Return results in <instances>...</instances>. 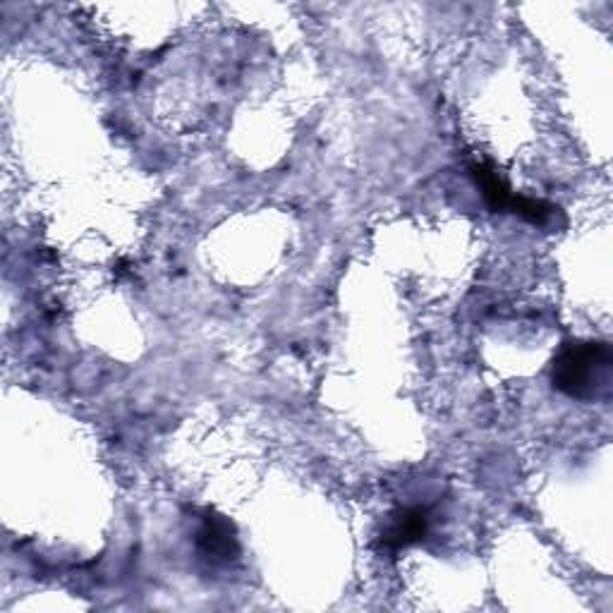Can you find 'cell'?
<instances>
[{
	"mask_svg": "<svg viewBox=\"0 0 613 613\" xmlns=\"http://www.w3.org/2000/svg\"><path fill=\"white\" fill-rule=\"evenodd\" d=\"M611 350L606 343H568L554 362V386L573 398H597L609 386Z\"/></svg>",
	"mask_w": 613,
	"mask_h": 613,
	"instance_id": "obj_1",
	"label": "cell"
},
{
	"mask_svg": "<svg viewBox=\"0 0 613 613\" xmlns=\"http://www.w3.org/2000/svg\"><path fill=\"white\" fill-rule=\"evenodd\" d=\"M427 513L422 508H408V511L398 513L396 518L391 520L388 530L384 532V544L388 549L398 551L403 546H410L415 542H420L427 532Z\"/></svg>",
	"mask_w": 613,
	"mask_h": 613,
	"instance_id": "obj_2",
	"label": "cell"
},
{
	"mask_svg": "<svg viewBox=\"0 0 613 613\" xmlns=\"http://www.w3.org/2000/svg\"><path fill=\"white\" fill-rule=\"evenodd\" d=\"M199 544H202L204 554L214 556L218 561H228L238 549L230 525L221 518H206L202 532H199Z\"/></svg>",
	"mask_w": 613,
	"mask_h": 613,
	"instance_id": "obj_3",
	"label": "cell"
},
{
	"mask_svg": "<svg viewBox=\"0 0 613 613\" xmlns=\"http://www.w3.org/2000/svg\"><path fill=\"white\" fill-rule=\"evenodd\" d=\"M472 175H475L477 185L482 187L484 199H487L491 209H511L515 194L508 190V185L499 178V173L491 171L484 163H475L472 166Z\"/></svg>",
	"mask_w": 613,
	"mask_h": 613,
	"instance_id": "obj_4",
	"label": "cell"
}]
</instances>
